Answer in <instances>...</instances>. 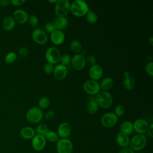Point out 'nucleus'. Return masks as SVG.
Here are the masks:
<instances>
[{"instance_id": "obj_23", "label": "nucleus", "mask_w": 153, "mask_h": 153, "mask_svg": "<svg viewBox=\"0 0 153 153\" xmlns=\"http://www.w3.org/2000/svg\"><path fill=\"white\" fill-rule=\"evenodd\" d=\"M133 131V123L129 121H123L120 126V132L125 133L127 135L131 134Z\"/></svg>"}, {"instance_id": "obj_10", "label": "nucleus", "mask_w": 153, "mask_h": 153, "mask_svg": "<svg viewBox=\"0 0 153 153\" xmlns=\"http://www.w3.org/2000/svg\"><path fill=\"white\" fill-rule=\"evenodd\" d=\"M33 41L38 44H44L48 41V35L46 32L41 28L35 29L32 33Z\"/></svg>"}, {"instance_id": "obj_15", "label": "nucleus", "mask_w": 153, "mask_h": 153, "mask_svg": "<svg viewBox=\"0 0 153 153\" xmlns=\"http://www.w3.org/2000/svg\"><path fill=\"white\" fill-rule=\"evenodd\" d=\"M103 75V69L98 64L91 66L88 69V75L91 79L97 81Z\"/></svg>"}, {"instance_id": "obj_38", "label": "nucleus", "mask_w": 153, "mask_h": 153, "mask_svg": "<svg viewBox=\"0 0 153 153\" xmlns=\"http://www.w3.org/2000/svg\"><path fill=\"white\" fill-rule=\"evenodd\" d=\"M145 71L150 76H153V62H149L145 66Z\"/></svg>"}, {"instance_id": "obj_3", "label": "nucleus", "mask_w": 153, "mask_h": 153, "mask_svg": "<svg viewBox=\"0 0 153 153\" xmlns=\"http://www.w3.org/2000/svg\"><path fill=\"white\" fill-rule=\"evenodd\" d=\"M146 137L144 134H136L130 139L129 147L134 151L142 150L146 146Z\"/></svg>"}, {"instance_id": "obj_7", "label": "nucleus", "mask_w": 153, "mask_h": 153, "mask_svg": "<svg viewBox=\"0 0 153 153\" xmlns=\"http://www.w3.org/2000/svg\"><path fill=\"white\" fill-rule=\"evenodd\" d=\"M61 54L60 50L57 48L50 47L45 51V57L48 63L54 65L59 62Z\"/></svg>"}, {"instance_id": "obj_11", "label": "nucleus", "mask_w": 153, "mask_h": 153, "mask_svg": "<svg viewBox=\"0 0 153 153\" xmlns=\"http://www.w3.org/2000/svg\"><path fill=\"white\" fill-rule=\"evenodd\" d=\"M31 140L32 146L35 151H41L45 148L47 140L44 136L36 134Z\"/></svg>"}, {"instance_id": "obj_14", "label": "nucleus", "mask_w": 153, "mask_h": 153, "mask_svg": "<svg viewBox=\"0 0 153 153\" xmlns=\"http://www.w3.org/2000/svg\"><path fill=\"white\" fill-rule=\"evenodd\" d=\"M71 126L66 122L60 123L57 127V133L60 138H68L71 135Z\"/></svg>"}, {"instance_id": "obj_35", "label": "nucleus", "mask_w": 153, "mask_h": 153, "mask_svg": "<svg viewBox=\"0 0 153 153\" xmlns=\"http://www.w3.org/2000/svg\"><path fill=\"white\" fill-rule=\"evenodd\" d=\"M118 117H122L125 114V108L122 105H118L115 106L114 112Z\"/></svg>"}, {"instance_id": "obj_49", "label": "nucleus", "mask_w": 153, "mask_h": 153, "mask_svg": "<svg viewBox=\"0 0 153 153\" xmlns=\"http://www.w3.org/2000/svg\"><path fill=\"white\" fill-rule=\"evenodd\" d=\"M5 153H7V152H5Z\"/></svg>"}, {"instance_id": "obj_40", "label": "nucleus", "mask_w": 153, "mask_h": 153, "mask_svg": "<svg viewBox=\"0 0 153 153\" xmlns=\"http://www.w3.org/2000/svg\"><path fill=\"white\" fill-rule=\"evenodd\" d=\"M85 62L89 65L91 66H93L95 64H96V57L93 56V55H89L87 57L86 59H85Z\"/></svg>"}, {"instance_id": "obj_32", "label": "nucleus", "mask_w": 153, "mask_h": 153, "mask_svg": "<svg viewBox=\"0 0 153 153\" xmlns=\"http://www.w3.org/2000/svg\"><path fill=\"white\" fill-rule=\"evenodd\" d=\"M71 56L68 54L64 53L61 54L59 62H60V64L66 66L71 63Z\"/></svg>"}, {"instance_id": "obj_27", "label": "nucleus", "mask_w": 153, "mask_h": 153, "mask_svg": "<svg viewBox=\"0 0 153 153\" xmlns=\"http://www.w3.org/2000/svg\"><path fill=\"white\" fill-rule=\"evenodd\" d=\"M44 137L46 140L51 143L57 142L59 139V137L57 133L52 130H48L44 135Z\"/></svg>"}, {"instance_id": "obj_37", "label": "nucleus", "mask_w": 153, "mask_h": 153, "mask_svg": "<svg viewBox=\"0 0 153 153\" xmlns=\"http://www.w3.org/2000/svg\"><path fill=\"white\" fill-rule=\"evenodd\" d=\"M54 65L50 63H47L44 66V68H43V69H44V71L45 74H51L53 72V71H54Z\"/></svg>"}, {"instance_id": "obj_5", "label": "nucleus", "mask_w": 153, "mask_h": 153, "mask_svg": "<svg viewBox=\"0 0 153 153\" xmlns=\"http://www.w3.org/2000/svg\"><path fill=\"white\" fill-rule=\"evenodd\" d=\"M71 2L69 0H57L54 11L57 17H66L70 11Z\"/></svg>"}, {"instance_id": "obj_9", "label": "nucleus", "mask_w": 153, "mask_h": 153, "mask_svg": "<svg viewBox=\"0 0 153 153\" xmlns=\"http://www.w3.org/2000/svg\"><path fill=\"white\" fill-rule=\"evenodd\" d=\"M84 90L90 95H96L100 90L99 83L93 79L86 80L83 84Z\"/></svg>"}, {"instance_id": "obj_42", "label": "nucleus", "mask_w": 153, "mask_h": 153, "mask_svg": "<svg viewBox=\"0 0 153 153\" xmlns=\"http://www.w3.org/2000/svg\"><path fill=\"white\" fill-rule=\"evenodd\" d=\"M118 153H135V152L129 146H127L125 148H122L119 151Z\"/></svg>"}, {"instance_id": "obj_45", "label": "nucleus", "mask_w": 153, "mask_h": 153, "mask_svg": "<svg viewBox=\"0 0 153 153\" xmlns=\"http://www.w3.org/2000/svg\"><path fill=\"white\" fill-rule=\"evenodd\" d=\"M10 3V1L9 0H0V5L1 7H7Z\"/></svg>"}, {"instance_id": "obj_21", "label": "nucleus", "mask_w": 153, "mask_h": 153, "mask_svg": "<svg viewBox=\"0 0 153 153\" xmlns=\"http://www.w3.org/2000/svg\"><path fill=\"white\" fill-rule=\"evenodd\" d=\"M16 26V21L13 17L11 16H6L4 18L2 22V28L6 31L12 30Z\"/></svg>"}, {"instance_id": "obj_30", "label": "nucleus", "mask_w": 153, "mask_h": 153, "mask_svg": "<svg viewBox=\"0 0 153 153\" xmlns=\"http://www.w3.org/2000/svg\"><path fill=\"white\" fill-rule=\"evenodd\" d=\"M38 107L41 109H46L50 105V99L48 97L43 96L39 99L38 102Z\"/></svg>"}, {"instance_id": "obj_16", "label": "nucleus", "mask_w": 153, "mask_h": 153, "mask_svg": "<svg viewBox=\"0 0 153 153\" xmlns=\"http://www.w3.org/2000/svg\"><path fill=\"white\" fill-rule=\"evenodd\" d=\"M53 74L55 78L57 80H62L65 79L68 75L67 67L60 63L57 64L54 68Z\"/></svg>"}, {"instance_id": "obj_4", "label": "nucleus", "mask_w": 153, "mask_h": 153, "mask_svg": "<svg viewBox=\"0 0 153 153\" xmlns=\"http://www.w3.org/2000/svg\"><path fill=\"white\" fill-rule=\"evenodd\" d=\"M26 118L27 121L30 123H38L43 118L42 110L39 108L38 106L32 107L27 111Z\"/></svg>"}, {"instance_id": "obj_46", "label": "nucleus", "mask_w": 153, "mask_h": 153, "mask_svg": "<svg viewBox=\"0 0 153 153\" xmlns=\"http://www.w3.org/2000/svg\"><path fill=\"white\" fill-rule=\"evenodd\" d=\"M148 42L151 45H153V36H151L148 39Z\"/></svg>"}, {"instance_id": "obj_17", "label": "nucleus", "mask_w": 153, "mask_h": 153, "mask_svg": "<svg viewBox=\"0 0 153 153\" xmlns=\"http://www.w3.org/2000/svg\"><path fill=\"white\" fill-rule=\"evenodd\" d=\"M50 39L55 45H60L65 39V35L62 30L57 29L50 33Z\"/></svg>"}, {"instance_id": "obj_41", "label": "nucleus", "mask_w": 153, "mask_h": 153, "mask_svg": "<svg viewBox=\"0 0 153 153\" xmlns=\"http://www.w3.org/2000/svg\"><path fill=\"white\" fill-rule=\"evenodd\" d=\"M19 53L20 56L26 57L29 54V50L26 47H21L19 50Z\"/></svg>"}, {"instance_id": "obj_2", "label": "nucleus", "mask_w": 153, "mask_h": 153, "mask_svg": "<svg viewBox=\"0 0 153 153\" xmlns=\"http://www.w3.org/2000/svg\"><path fill=\"white\" fill-rule=\"evenodd\" d=\"M95 100L99 106L102 108H109L113 103V97L107 91H100L95 97Z\"/></svg>"}, {"instance_id": "obj_33", "label": "nucleus", "mask_w": 153, "mask_h": 153, "mask_svg": "<svg viewBox=\"0 0 153 153\" xmlns=\"http://www.w3.org/2000/svg\"><path fill=\"white\" fill-rule=\"evenodd\" d=\"M17 59V54L14 52L8 53L5 57V61L7 64H11L15 62Z\"/></svg>"}, {"instance_id": "obj_43", "label": "nucleus", "mask_w": 153, "mask_h": 153, "mask_svg": "<svg viewBox=\"0 0 153 153\" xmlns=\"http://www.w3.org/2000/svg\"><path fill=\"white\" fill-rule=\"evenodd\" d=\"M25 2V0H11L10 3L14 6H19Z\"/></svg>"}, {"instance_id": "obj_8", "label": "nucleus", "mask_w": 153, "mask_h": 153, "mask_svg": "<svg viewBox=\"0 0 153 153\" xmlns=\"http://www.w3.org/2000/svg\"><path fill=\"white\" fill-rule=\"evenodd\" d=\"M101 124L106 128H111L115 126L118 122V117L111 112L104 114L100 119Z\"/></svg>"}, {"instance_id": "obj_24", "label": "nucleus", "mask_w": 153, "mask_h": 153, "mask_svg": "<svg viewBox=\"0 0 153 153\" xmlns=\"http://www.w3.org/2000/svg\"><path fill=\"white\" fill-rule=\"evenodd\" d=\"M114 84V81L112 78L109 76H106L103 78L100 82L99 83L100 88L103 90V91H106L112 88Z\"/></svg>"}, {"instance_id": "obj_1", "label": "nucleus", "mask_w": 153, "mask_h": 153, "mask_svg": "<svg viewBox=\"0 0 153 153\" xmlns=\"http://www.w3.org/2000/svg\"><path fill=\"white\" fill-rule=\"evenodd\" d=\"M89 10L88 4L83 0H74L71 3L70 11L75 16H84Z\"/></svg>"}, {"instance_id": "obj_22", "label": "nucleus", "mask_w": 153, "mask_h": 153, "mask_svg": "<svg viewBox=\"0 0 153 153\" xmlns=\"http://www.w3.org/2000/svg\"><path fill=\"white\" fill-rule=\"evenodd\" d=\"M21 137L26 140L32 139L36 134L35 129L29 126H26L21 128L20 131Z\"/></svg>"}, {"instance_id": "obj_28", "label": "nucleus", "mask_w": 153, "mask_h": 153, "mask_svg": "<svg viewBox=\"0 0 153 153\" xmlns=\"http://www.w3.org/2000/svg\"><path fill=\"white\" fill-rule=\"evenodd\" d=\"M70 48L75 54H79V53L82 50L81 43L78 40L74 39L70 43Z\"/></svg>"}, {"instance_id": "obj_47", "label": "nucleus", "mask_w": 153, "mask_h": 153, "mask_svg": "<svg viewBox=\"0 0 153 153\" xmlns=\"http://www.w3.org/2000/svg\"><path fill=\"white\" fill-rule=\"evenodd\" d=\"M48 1L49 2H51V3H55V4H56V2L57 1V0H53V1H52V0H48Z\"/></svg>"}, {"instance_id": "obj_48", "label": "nucleus", "mask_w": 153, "mask_h": 153, "mask_svg": "<svg viewBox=\"0 0 153 153\" xmlns=\"http://www.w3.org/2000/svg\"><path fill=\"white\" fill-rule=\"evenodd\" d=\"M139 153H143V152H139Z\"/></svg>"}, {"instance_id": "obj_20", "label": "nucleus", "mask_w": 153, "mask_h": 153, "mask_svg": "<svg viewBox=\"0 0 153 153\" xmlns=\"http://www.w3.org/2000/svg\"><path fill=\"white\" fill-rule=\"evenodd\" d=\"M124 75V79L123 81V84L124 87L128 90H131L135 86V81L132 76H130V74L126 71L123 74Z\"/></svg>"}, {"instance_id": "obj_31", "label": "nucleus", "mask_w": 153, "mask_h": 153, "mask_svg": "<svg viewBox=\"0 0 153 153\" xmlns=\"http://www.w3.org/2000/svg\"><path fill=\"white\" fill-rule=\"evenodd\" d=\"M35 131L36 134H39L44 136L46 133L48 131V128L47 125L44 124H41L36 127Z\"/></svg>"}, {"instance_id": "obj_44", "label": "nucleus", "mask_w": 153, "mask_h": 153, "mask_svg": "<svg viewBox=\"0 0 153 153\" xmlns=\"http://www.w3.org/2000/svg\"><path fill=\"white\" fill-rule=\"evenodd\" d=\"M146 132L148 133V136L151 138L153 137V124L152 123H151L150 124H149V127Z\"/></svg>"}, {"instance_id": "obj_18", "label": "nucleus", "mask_w": 153, "mask_h": 153, "mask_svg": "<svg viewBox=\"0 0 153 153\" xmlns=\"http://www.w3.org/2000/svg\"><path fill=\"white\" fill-rule=\"evenodd\" d=\"M13 18L15 20L16 22L20 24H23L27 22L29 16L27 13L22 9H18L14 11L13 13Z\"/></svg>"}, {"instance_id": "obj_25", "label": "nucleus", "mask_w": 153, "mask_h": 153, "mask_svg": "<svg viewBox=\"0 0 153 153\" xmlns=\"http://www.w3.org/2000/svg\"><path fill=\"white\" fill-rule=\"evenodd\" d=\"M57 29L62 30L68 25V20L66 17H57L53 22Z\"/></svg>"}, {"instance_id": "obj_34", "label": "nucleus", "mask_w": 153, "mask_h": 153, "mask_svg": "<svg viewBox=\"0 0 153 153\" xmlns=\"http://www.w3.org/2000/svg\"><path fill=\"white\" fill-rule=\"evenodd\" d=\"M44 29H45V30L47 32H48V33H50L57 29L55 24H54V23L53 22H48L46 23L45 26H44Z\"/></svg>"}, {"instance_id": "obj_12", "label": "nucleus", "mask_w": 153, "mask_h": 153, "mask_svg": "<svg viewBox=\"0 0 153 153\" xmlns=\"http://www.w3.org/2000/svg\"><path fill=\"white\" fill-rule=\"evenodd\" d=\"M133 131L134 130L137 134H143L146 133L149 127L148 121L143 118H139L136 120L133 123Z\"/></svg>"}, {"instance_id": "obj_36", "label": "nucleus", "mask_w": 153, "mask_h": 153, "mask_svg": "<svg viewBox=\"0 0 153 153\" xmlns=\"http://www.w3.org/2000/svg\"><path fill=\"white\" fill-rule=\"evenodd\" d=\"M27 21L29 22V23L30 24V26L33 27H35L38 25V23L39 22V19L36 15L32 14L29 17Z\"/></svg>"}, {"instance_id": "obj_26", "label": "nucleus", "mask_w": 153, "mask_h": 153, "mask_svg": "<svg viewBox=\"0 0 153 153\" xmlns=\"http://www.w3.org/2000/svg\"><path fill=\"white\" fill-rule=\"evenodd\" d=\"M99 109V106L96 102L95 99L90 100L87 105V110L90 114H96Z\"/></svg>"}, {"instance_id": "obj_19", "label": "nucleus", "mask_w": 153, "mask_h": 153, "mask_svg": "<svg viewBox=\"0 0 153 153\" xmlns=\"http://www.w3.org/2000/svg\"><path fill=\"white\" fill-rule=\"evenodd\" d=\"M115 140L118 145L122 148L127 147L129 145V136L125 133L121 132H119L118 133H117V134L116 135Z\"/></svg>"}, {"instance_id": "obj_13", "label": "nucleus", "mask_w": 153, "mask_h": 153, "mask_svg": "<svg viewBox=\"0 0 153 153\" xmlns=\"http://www.w3.org/2000/svg\"><path fill=\"white\" fill-rule=\"evenodd\" d=\"M71 63L75 69L81 70L85 67V58L81 54H75L71 58Z\"/></svg>"}, {"instance_id": "obj_6", "label": "nucleus", "mask_w": 153, "mask_h": 153, "mask_svg": "<svg viewBox=\"0 0 153 153\" xmlns=\"http://www.w3.org/2000/svg\"><path fill=\"white\" fill-rule=\"evenodd\" d=\"M73 149V143L68 138H60L56 142V151L57 153H72Z\"/></svg>"}, {"instance_id": "obj_29", "label": "nucleus", "mask_w": 153, "mask_h": 153, "mask_svg": "<svg viewBox=\"0 0 153 153\" xmlns=\"http://www.w3.org/2000/svg\"><path fill=\"white\" fill-rule=\"evenodd\" d=\"M86 20L89 23L94 24L97 22L98 20V17L94 11L92 10H89L86 14Z\"/></svg>"}, {"instance_id": "obj_39", "label": "nucleus", "mask_w": 153, "mask_h": 153, "mask_svg": "<svg viewBox=\"0 0 153 153\" xmlns=\"http://www.w3.org/2000/svg\"><path fill=\"white\" fill-rule=\"evenodd\" d=\"M56 115V112L54 111L53 110H51L49 111L48 112H47L45 115H44V118L45 119L46 121H50L51 120H53Z\"/></svg>"}]
</instances>
